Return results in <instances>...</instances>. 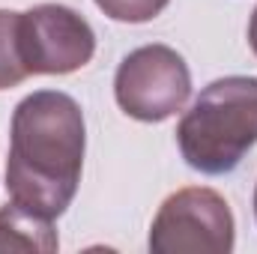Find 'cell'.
Instances as JSON below:
<instances>
[{"label": "cell", "mask_w": 257, "mask_h": 254, "mask_svg": "<svg viewBox=\"0 0 257 254\" xmlns=\"http://www.w3.org/2000/svg\"><path fill=\"white\" fill-rule=\"evenodd\" d=\"M84 150V111L69 93L36 90L24 96L9 126V197L45 218H60L75 200Z\"/></svg>", "instance_id": "6da1fadb"}, {"label": "cell", "mask_w": 257, "mask_h": 254, "mask_svg": "<svg viewBox=\"0 0 257 254\" xmlns=\"http://www.w3.org/2000/svg\"><path fill=\"white\" fill-rule=\"evenodd\" d=\"M177 144L197 174L224 177L236 171L257 144L254 75H227L206 84L177 126Z\"/></svg>", "instance_id": "7a4b0ae2"}, {"label": "cell", "mask_w": 257, "mask_h": 254, "mask_svg": "<svg viewBox=\"0 0 257 254\" xmlns=\"http://www.w3.org/2000/svg\"><path fill=\"white\" fill-rule=\"evenodd\" d=\"M233 242L236 224L227 200L203 186L165 197L150 227L153 254H230Z\"/></svg>", "instance_id": "3957f363"}, {"label": "cell", "mask_w": 257, "mask_h": 254, "mask_svg": "<svg viewBox=\"0 0 257 254\" xmlns=\"http://www.w3.org/2000/svg\"><path fill=\"white\" fill-rule=\"evenodd\" d=\"M192 96V72L171 45H141L123 57L114 75V99L132 120L162 123L183 111Z\"/></svg>", "instance_id": "277c9868"}, {"label": "cell", "mask_w": 257, "mask_h": 254, "mask_svg": "<svg viewBox=\"0 0 257 254\" xmlns=\"http://www.w3.org/2000/svg\"><path fill=\"white\" fill-rule=\"evenodd\" d=\"M21 51L30 75H69L96 54V33L84 15L63 3L21 12Z\"/></svg>", "instance_id": "5b68a950"}, {"label": "cell", "mask_w": 257, "mask_h": 254, "mask_svg": "<svg viewBox=\"0 0 257 254\" xmlns=\"http://www.w3.org/2000/svg\"><path fill=\"white\" fill-rule=\"evenodd\" d=\"M60 248L54 218H45L21 203L0 206V251H39L54 254Z\"/></svg>", "instance_id": "8992f818"}, {"label": "cell", "mask_w": 257, "mask_h": 254, "mask_svg": "<svg viewBox=\"0 0 257 254\" xmlns=\"http://www.w3.org/2000/svg\"><path fill=\"white\" fill-rule=\"evenodd\" d=\"M30 78L21 51V12L0 9V90L18 87Z\"/></svg>", "instance_id": "52a82bcc"}, {"label": "cell", "mask_w": 257, "mask_h": 254, "mask_svg": "<svg viewBox=\"0 0 257 254\" xmlns=\"http://www.w3.org/2000/svg\"><path fill=\"white\" fill-rule=\"evenodd\" d=\"M171 0H96V6L114 18V21H123V24H144V21H153L156 15L165 12Z\"/></svg>", "instance_id": "ba28073f"}, {"label": "cell", "mask_w": 257, "mask_h": 254, "mask_svg": "<svg viewBox=\"0 0 257 254\" xmlns=\"http://www.w3.org/2000/svg\"><path fill=\"white\" fill-rule=\"evenodd\" d=\"M248 45H251V51L257 54V6H254L251 21H248Z\"/></svg>", "instance_id": "9c48e42d"}, {"label": "cell", "mask_w": 257, "mask_h": 254, "mask_svg": "<svg viewBox=\"0 0 257 254\" xmlns=\"http://www.w3.org/2000/svg\"><path fill=\"white\" fill-rule=\"evenodd\" d=\"M254 218H257V189H254Z\"/></svg>", "instance_id": "30bf717a"}]
</instances>
